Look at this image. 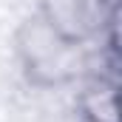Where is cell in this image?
I'll return each instance as SVG.
<instances>
[{
	"label": "cell",
	"mask_w": 122,
	"mask_h": 122,
	"mask_svg": "<svg viewBox=\"0 0 122 122\" xmlns=\"http://www.w3.org/2000/svg\"><path fill=\"white\" fill-rule=\"evenodd\" d=\"M34 14L60 37L91 48L114 23V0H34Z\"/></svg>",
	"instance_id": "7a4b0ae2"
},
{
	"label": "cell",
	"mask_w": 122,
	"mask_h": 122,
	"mask_svg": "<svg viewBox=\"0 0 122 122\" xmlns=\"http://www.w3.org/2000/svg\"><path fill=\"white\" fill-rule=\"evenodd\" d=\"M11 51L20 77L34 91H62L77 85L88 71V48L48 29L34 11L11 34Z\"/></svg>",
	"instance_id": "6da1fadb"
},
{
	"label": "cell",
	"mask_w": 122,
	"mask_h": 122,
	"mask_svg": "<svg viewBox=\"0 0 122 122\" xmlns=\"http://www.w3.org/2000/svg\"><path fill=\"white\" fill-rule=\"evenodd\" d=\"M77 105L88 122H117V97L111 85H85Z\"/></svg>",
	"instance_id": "3957f363"
}]
</instances>
